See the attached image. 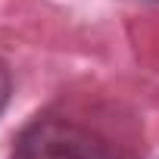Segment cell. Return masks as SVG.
<instances>
[{"instance_id":"obj_1","label":"cell","mask_w":159,"mask_h":159,"mask_svg":"<svg viewBox=\"0 0 159 159\" xmlns=\"http://www.w3.org/2000/svg\"><path fill=\"white\" fill-rule=\"evenodd\" d=\"M10 159H122V153L78 122L38 116L19 131Z\"/></svg>"},{"instance_id":"obj_2","label":"cell","mask_w":159,"mask_h":159,"mask_svg":"<svg viewBox=\"0 0 159 159\" xmlns=\"http://www.w3.org/2000/svg\"><path fill=\"white\" fill-rule=\"evenodd\" d=\"M10 94H13V78H10V69L0 62V112H3V106H7Z\"/></svg>"},{"instance_id":"obj_3","label":"cell","mask_w":159,"mask_h":159,"mask_svg":"<svg viewBox=\"0 0 159 159\" xmlns=\"http://www.w3.org/2000/svg\"><path fill=\"white\" fill-rule=\"evenodd\" d=\"M156 3H159V0H156Z\"/></svg>"}]
</instances>
